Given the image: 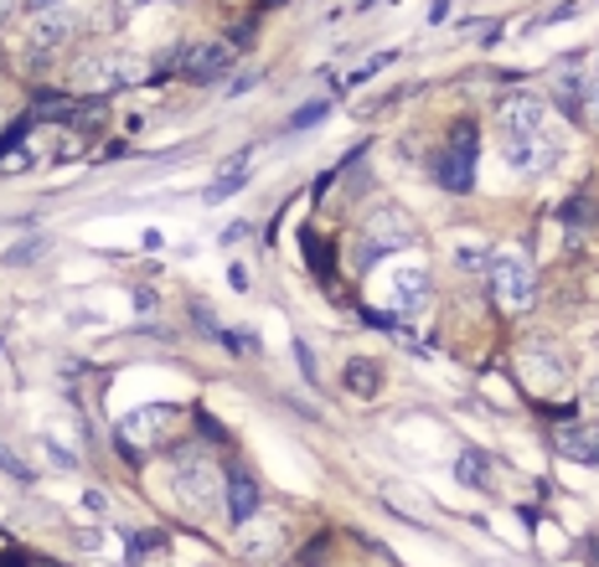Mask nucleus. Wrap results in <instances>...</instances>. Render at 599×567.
<instances>
[{"instance_id": "obj_10", "label": "nucleus", "mask_w": 599, "mask_h": 567, "mask_svg": "<svg viewBox=\"0 0 599 567\" xmlns=\"http://www.w3.org/2000/svg\"><path fill=\"white\" fill-rule=\"evenodd\" d=\"M501 155H507V166L517 176H548L558 166V145L548 134H537V140H501Z\"/></svg>"}, {"instance_id": "obj_16", "label": "nucleus", "mask_w": 599, "mask_h": 567, "mask_svg": "<svg viewBox=\"0 0 599 567\" xmlns=\"http://www.w3.org/2000/svg\"><path fill=\"white\" fill-rule=\"evenodd\" d=\"M346 387H352V392H357V398H377V387H382V367H377V362H352V367H346Z\"/></svg>"}, {"instance_id": "obj_27", "label": "nucleus", "mask_w": 599, "mask_h": 567, "mask_svg": "<svg viewBox=\"0 0 599 567\" xmlns=\"http://www.w3.org/2000/svg\"><path fill=\"white\" fill-rule=\"evenodd\" d=\"M11 11H16V0H0V21L11 16Z\"/></svg>"}, {"instance_id": "obj_13", "label": "nucleus", "mask_w": 599, "mask_h": 567, "mask_svg": "<svg viewBox=\"0 0 599 567\" xmlns=\"http://www.w3.org/2000/svg\"><path fill=\"white\" fill-rule=\"evenodd\" d=\"M424 300H429L424 268H403V274H393V304H398V315H413Z\"/></svg>"}, {"instance_id": "obj_21", "label": "nucleus", "mask_w": 599, "mask_h": 567, "mask_svg": "<svg viewBox=\"0 0 599 567\" xmlns=\"http://www.w3.org/2000/svg\"><path fill=\"white\" fill-rule=\"evenodd\" d=\"M579 109H584V119H595V124H599V78H595V84H589V93H584V103H579Z\"/></svg>"}, {"instance_id": "obj_9", "label": "nucleus", "mask_w": 599, "mask_h": 567, "mask_svg": "<svg viewBox=\"0 0 599 567\" xmlns=\"http://www.w3.org/2000/svg\"><path fill=\"white\" fill-rule=\"evenodd\" d=\"M171 490L191 511H207V505H218V496H223V480H218V469L207 465V459L181 454V465H176V475H171Z\"/></svg>"}, {"instance_id": "obj_22", "label": "nucleus", "mask_w": 599, "mask_h": 567, "mask_svg": "<svg viewBox=\"0 0 599 567\" xmlns=\"http://www.w3.org/2000/svg\"><path fill=\"white\" fill-rule=\"evenodd\" d=\"M584 408H589V413H599V371L584 382Z\"/></svg>"}, {"instance_id": "obj_1", "label": "nucleus", "mask_w": 599, "mask_h": 567, "mask_svg": "<svg viewBox=\"0 0 599 567\" xmlns=\"http://www.w3.org/2000/svg\"><path fill=\"white\" fill-rule=\"evenodd\" d=\"M130 84H145V63L124 57V52H93V57H84L73 67V88L88 93V99H103V93L130 88Z\"/></svg>"}, {"instance_id": "obj_5", "label": "nucleus", "mask_w": 599, "mask_h": 567, "mask_svg": "<svg viewBox=\"0 0 599 567\" xmlns=\"http://www.w3.org/2000/svg\"><path fill=\"white\" fill-rule=\"evenodd\" d=\"M517 377H522V387H528L532 398H548V392H558L568 382V356L558 346H548V341H532L517 356Z\"/></svg>"}, {"instance_id": "obj_11", "label": "nucleus", "mask_w": 599, "mask_h": 567, "mask_svg": "<svg viewBox=\"0 0 599 567\" xmlns=\"http://www.w3.org/2000/svg\"><path fill=\"white\" fill-rule=\"evenodd\" d=\"M553 449L564 459H574V465L599 469V423H558L553 429Z\"/></svg>"}, {"instance_id": "obj_17", "label": "nucleus", "mask_w": 599, "mask_h": 567, "mask_svg": "<svg viewBox=\"0 0 599 567\" xmlns=\"http://www.w3.org/2000/svg\"><path fill=\"white\" fill-rule=\"evenodd\" d=\"M455 475H461V485H470V490H486V459H480V454H461Z\"/></svg>"}, {"instance_id": "obj_26", "label": "nucleus", "mask_w": 599, "mask_h": 567, "mask_svg": "<svg viewBox=\"0 0 599 567\" xmlns=\"http://www.w3.org/2000/svg\"><path fill=\"white\" fill-rule=\"evenodd\" d=\"M584 552H589V557L599 563V536H589V542H584Z\"/></svg>"}, {"instance_id": "obj_18", "label": "nucleus", "mask_w": 599, "mask_h": 567, "mask_svg": "<svg viewBox=\"0 0 599 567\" xmlns=\"http://www.w3.org/2000/svg\"><path fill=\"white\" fill-rule=\"evenodd\" d=\"M325 119V103H306V109H295V119H290V130H315Z\"/></svg>"}, {"instance_id": "obj_3", "label": "nucleus", "mask_w": 599, "mask_h": 567, "mask_svg": "<svg viewBox=\"0 0 599 567\" xmlns=\"http://www.w3.org/2000/svg\"><path fill=\"white\" fill-rule=\"evenodd\" d=\"M233 42H223V36H202V42H181V47L166 57V67L171 73H181V78H191V84H218L228 67H233Z\"/></svg>"}, {"instance_id": "obj_20", "label": "nucleus", "mask_w": 599, "mask_h": 567, "mask_svg": "<svg viewBox=\"0 0 599 567\" xmlns=\"http://www.w3.org/2000/svg\"><path fill=\"white\" fill-rule=\"evenodd\" d=\"M0 469H5V475H16V480H32V469H26V459H21L16 449H5V444H0Z\"/></svg>"}, {"instance_id": "obj_12", "label": "nucleus", "mask_w": 599, "mask_h": 567, "mask_svg": "<svg viewBox=\"0 0 599 567\" xmlns=\"http://www.w3.org/2000/svg\"><path fill=\"white\" fill-rule=\"evenodd\" d=\"M73 32H78V16H68V11H52V16H42L32 26V52H36V57H47V52L68 47Z\"/></svg>"}, {"instance_id": "obj_14", "label": "nucleus", "mask_w": 599, "mask_h": 567, "mask_svg": "<svg viewBox=\"0 0 599 567\" xmlns=\"http://www.w3.org/2000/svg\"><path fill=\"white\" fill-rule=\"evenodd\" d=\"M258 505H264V496H258V485L248 480V475H233V480H228V516L239 521H248L258 511Z\"/></svg>"}, {"instance_id": "obj_25", "label": "nucleus", "mask_w": 599, "mask_h": 567, "mask_svg": "<svg viewBox=\"0 0 599 567\" xmlns=\"http://www.w3.org/2000/svg\"><path fill=\"white\" fill-rule=\"evenodd\" d=\"M114 5H120V16H130V11H140L145 0H114Z\"/></svg>"}, {"instance_id": "obj_6", "label": "nucleus", "mask_w": 599, "mask_h": 567, "mask_svg": "<svg viewBox=\"0 0 599 567\" xmlns=\"http://www.w3.org/2000/svg\"><path fill=\"white\" fill-rule=\"evenodd\" d=\"M176 423V408H166V402H151V408H135V413L120 423V454L124 459H145L151 454V444H160V434Z\"/></svg>"}, {"instance_id": "obj_7", "label": "nucleus", "mask_w": 599, "mask_h": 567, "mask_svg": "<svg viewBox=\"0 0 599 567\" xmlns=\"http://www.w3.org/2000/svg\"><path fill=\"white\" fill-rule=\"evenodd\" d=\"M434 176H440L445 191H470V186H476V124H470V119L455 124L450 151L434 160Z\"/></svg>"}, {"instance_id": "obj_15", "label": "nucleus", "mask_w": 599, "mask_h": 567, "mask_svg": "<svg viewBox=\"0 0 599 567\" xmlns=\"http://www.w3.org/2000/svg\"><path fill=\"white\" fill-rule=\"evenodd\" d=\"M248 160H254V155H248V151H243V155H233L223 176H218V181L207 186V201H228V197H233V191H239V186L248 181Z\"/></svg>"}, {"instance_id": "obj_23", "label": "nucleus", "mask_w": 599, "mask_h": 567, "mask_svg": "<svg viewBox=\"0 0 599 567\" xmlns=\"http://www.w3.org/2000/svg\"><path fill=\"white\" fill-rule=\"evenodd\" d=\"M455 264H461V268H476V264H480V248H455Z\"/></svg>"}, {"instance_id": "obj_8", "label": "nucleus", "mask_w": 599, "mask_h": 567, "mask_svg": "<svg viewBox=\"0 0 599 567\" xmlns=\"http://www.w3.org/2000/svg\"><path fill=\"white\" fill-rule=\"evenodd\" d=\"M548 103L532 99V93H507L497 109L501 140H537V134H548Z\"/></svg>"}, {"instance_id": "obj_19", "label": "nucleus", "mask_w": 599, "mask_h": 567, "mask_svg": "<svg viewBox=\"0 0 599 567\" xmlns=\"http://www.w3.org/2000/svg\"><path fill=\"white\" fill-rule=\"evenodd\" d=\"M47 248V237H26V243H21V248H11L5 253V264H32L36 253Z\"/></svg>"}, {"instance_id": "obj_2", "label": "nucleus", "mask_w": 599, "mask_h": 567, "mask_svg": "<svg viewBox=\"0 0 599 567\" xmlns=\"http://www.w3.org/2000/svg\"><path fill=\"white\" fill-rule=\"evenodd\" d=\"M486 279H491V300H497L507 315H528L532 300H537V279H532V264L522 253H491Z\"/></svg>"}, {"instance_id": "obj_24", "label": "nucleus", "mask_w": 599, "mask_h": 567, "mask_svg": "<svg viewBox=\"0 0 599 567\" xmlns=\"http://www.w3.org/2000/svg\"><path fill=\"white\" fill-rule=\"evenodd\" d=\"M57 5H63V0H26V11H36V16H52Z\"/></svg>"}, {"instance_id": "obj_4", "label": "nucleus", "mask_w": 599, "mask_h": 567, "mask_svg": "<svg viewBox=\"0 0 599 567\" xmlns=\"http://www.w3.org/2000/svg\"><path fill=\"white\" fill-rule=\"evenodd\" d=\"M362 264H373L377 253H398L409 248V243H419V227H413V218L403 212V207H393V201H382L373 218H367V227H362Z\"/></svg>"}]
</instances>
